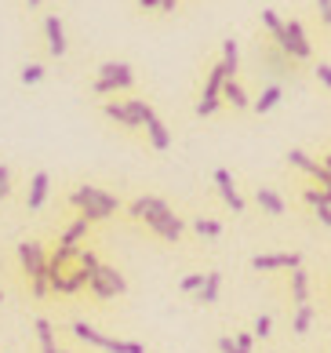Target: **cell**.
I'll return each mask as SVG.
<instances>
[{
    "instance_id": "1",
    "label": "cell",
    "mask_w": 331,
    "mask_h": 353,
    "mask_svg": "<svg viewBox=\"0 0 331 353\" xmlns=\"http://www.w3.org/2000/svg\"><path fill=\"white\" fill-rule=\"evenodd\" d=\"M128 222L146 233V237L161 241L168 248H182L190 241V230H186V215L179 212L171 197L164 193H131L124 197V212H121Z\"/></svg>"
},
{
    "instance_id": "2",
    "label": "cell",
    "mask_w": 331,
    "mask_h": 353,
    "mask_svg": "<svg viewBox=\"0 0 331 353\" xmlns=\"http://www.w3.org/2000/svg\"><path fill=\"white\" fill-rule=\"evenodd\" d=\"M62 212L66 215H81L88 219L91 226H102V222H110L124 212V197L113 190H102L95 182H77L73 190H66L62 197Z\"/></svg>"
},
{
    "instance_id": "3",
    "label": "cell",
    "mask_w": 331,
    "mask_h": 353,
    "mask_svg": "<svg viewBox=\"0 0 331 353\" xmlns=\"http://www.w3.org/2000/svg\"><path fill=\"white\" fill-rule=\"evenodd\" d=\"M128 292H131V288H128L124 270H121V266H113V263H102L95 273H91L84 299H88V306L102 310V306H113V303H121V299H124Z\"/></svg>"
},
{
    "instance_id": "4",
    "label": "cell",
    "mask_w": 331,
    "mask_h": 353,
    "mask_svg": "<svg viewBox=\"0 0 331 353\" xmlns=\"http://www.w3.org/2000/svg\"><path fill=\"white\" fill-rule=\"evenodd\" d=\"M211 186H215V197L222 201V208L233 215V219H244L248 215V193H241V186H237V179L230 168H215L211 172Z\"/></svg>"
},
{
    "instance_id": "5",
    "label": "cell",
    "mask_w": 331,
    "mask_h": 353,
    "mask_svg": "<svg viewBox=\"0 0 331 353\" xmlns=\"http://www.w3.org/2000/svg\"><path fill=\"white\" fill-rule=\"evenodd\" d=\"M44 259H48V241L44 237H22L19 248H15V263H19V277L22 284L44 273Z\"/></svg>"
},
{
    "instance_id": "6",
    "label": "cell",
    "mask_w": 331,
    "mask_h": 353,
    "mask_svg": "<svg viewBox=\"0 0 331 353\" xmlns=\"http://www.w3.org/2000/svg\"><path fill=\"white\" fill-rule=\"evenodd\" d=\"M281 288H284V306H288V310L313 303V270L302 263L299 270L284 273V284H281Z\"/></svg>"
},
{
    "instance_id": "7",
    "label": "cell",
    "mask_w": 331,
    "mask_h": 353,
    "mask_svg": "<svg viewBox=\"0 0 331 353\" xmlns=\"http://www.w3.org/2000/svg\"><path fill=\"white\" fill-rule=\"evenodd\" d=\"M95 226H91V222L88 219H81V215H70V222H62V226L59 230H51V244H59V248H73V252H77V248H84V244H91V241H95Z\"/></svg>"
},
{
    "instance_id": "8",
    "label": "cell",
    "mask_w": 331,
    "mask_h": 353,
    "mask_svg": "<svg viewBox=\"0 0 331 353\" xmlns=\"http://www.w3.org/2000/svg\"><path fill=\"white\" fill-rule=\"evenodd\" d=\"M306 263L302 252H259L248 259V270L251 273H291Z\"/></svg>"
},
{
    "instance_id": "9",
    "label": "cell",
    "mask_w": 331,
    "mask_h": 353,
    "mask_svg": "<svg viewBox=\"0 0 331 353\" xmlns=\"http://www.w3.org/2000/svg\"><path fill=\"white\" fill-rule=\"evenodd\" d=\"M186 230H190V237L204 248V244L222 241V233H226V222H222L219 215H211V212H201V208H193V212L186 215Z\"/></svg>"
},
{
    "instance_id": "10",
    "label": "cell",
    "mask_w": 331,
    "mask_h": 353,
    "mask_svg": "<svg viewBox=\"0 0 331 353\" xmlns=\"http://www.w3.org/2000/svg\"><path fill=\"white\" fill-rule=\"evenodd\" d=\"M248 204L255 208V212H259L262 219H284V215H288V208H291V204H288V197H284L281 190L262 186V182H259V186H251Z\"/></svg>"
},
{
    "instance_id": "11",
    "label": "cell",
    "mask_w": 331,
    "mask_h": 353,
    "mask_svg": "<svg viewBox=\"0 0 331 353\" xmlns=\"http://www.w3.org/2000/svg\"><path fill=\"white\" fill-rule=\"evenodd\" d=\"M284 51L288 59H295V62H310L313 59V44H310V37H306V26H302L299 19H288L284 22V41L277 44Z\"/></svg>"
},
{
    "instance_id": "12",
    "label": "cell",
    "mask_w": 331,
    "mask_h": 353,
    "mask_svg": "<svg viewBox=\"0 0 331 353\" xmlns=\"http://www.w3.org/2000/svg\"><path fill=\"white\" fill-rule=\"evenodd\" d=\"M48 201H51V172L48 168H37L30 182H26V212L37 215Z\"/></svg>"
},
{
    "instance_id": "13",
    "label": "cell",
    "mask_w": 331,
    "mask_h": 353,
    "mask_svg": "<svg viewBox=\"0 0 331 353\" xmlns=\"http://www.w3.org/2000/svg\"><path fill=\"white\" fill-rule=\"evenodd\" d=\"M30 332L37 335V346H41V353H59V328H55V321L44 317V313H37V317L30 321Z\"/></svg>"
},
{
    "instance_id": "14",
    "label": "cell",
    "mask_w": 331,
    "mask_h": 353,
    "mask_svg": "<svg viewBox=\"0 0 331 353\" xmlns=\"http://www.w3.org/2000/svg\"><path fill=\"white\" fill-rule=\"evenodd\" d=\"M142 132H146V142H150L153 153H168L171 142H175V139H171V132H168V124H164L157 113H150V117L142 121Z\"/></svg>"
},
{
    "instance_id": "15",
    "label": "cell",
    "mask_w": 331,
    "mask_h": 353,
    "mask_svg": "<svg viewBox=\"0 0 331 353\" xmlns=\"http://www.w3.org/2000/svg\"><path fill=\"white\" fill-rule=\"evenodd\" d=\"M291 317H288V335L291 339H306L313 332V324H317V303H306V306H295V310H288Z\"/></svg>"
},
{
    "instance_id": "16",
    "label": "cell",
    "mask_w": 331,
    "mask_h": 353,
    "mask_svg": "<svg viewBox=\"0 0 331 353\" xmlns=\"http://www.w3.org/2000/svg\"><path fill=\"white\" fill-rule=\"evenodd\" d=\"M222 284H226V277H222L219 266L204 270V284H201V292L193 295V303H197V306H215L219 299H222Z\"/></svg>"
},
{
    "instance_id": "17",
    "label": "cell",
    "mask_w": 331,
    "mask_h": 353,
    "mask_svg": "<svg viewBox=\"0 0 331 353\" xmlns=\"http://www.w3.org/2000/svg\"><path fill=\"white\" fill-rule=\"evenodd\" d=\"M110 124H117L121 132H142V124L131 117V110H128V102H117V99H110V102H102V110H99Z\"/></svg>"
},
{
    "instance_id": "18",
    "label": "cell",
    "mask_w": 331,
    "mask_h": 353,
    "mask_svg": "<svg viewBox=\"0 0 331 353\" xmlns=\"http://www.w3.org/2000/svg\"><path fill=\"white\" fill-rule=\"evenodd\" d=\"M99 81H110L121 91H131L135 88V70L128 62H99Z\"/></svg>"
},
{
    "instance_id": "19",
    "label": "cell",
    "mask_w": 331,
    "mask_h": 353,
    "mask_svg": "<svg viewBox=\"0 0 331 353\" xmlns=\"http://www.w3.org/2000/svg\"><path fill=\"white\" fill-rule=\"evenodd\" d=\"M66 332H70V335L77 339V343L91 346V350H102V343H106V332L99 328L95 321H81V317H77V321L66 324Z\"/></svg>"
},
{
    "instance_id": "20",
    "label": "cell",
    "mask_w": 331,
    "mask_h": 353,
    "mask_svg": "<svg viewBox=\"0 0 331 353\" xmlns=\"http://www.w3.org/2000/svg\"><path fill=\"white\" fill-rule=\"evenodd\" d=\"M44 37H48V51L55 59L66 55V30H62V19L59 15H48L44 19Z\"/></svg>"
},
{
    "instance_id": "21",
    "label": "cell",
    "mask_w": 331,
    "mask_h": 353,
    "mask_svg": "<svg viewBox=\"0 0 331 353\" xmlns=\"http://www.w3.org/2000/svg\"><path fill=\"white\" fill-rule=\"evenodd\" d=\"M262 62H266L270 70H277V73H299V62H295V59H288V55H284V51L277 48L273 41H270L266 48H262Z\"/></svg>"
},
{
    "instance_id": "22",
    "label": "cell",
    "mask_w": 331,
    "mask_h": 353,
    "mask_svg": "<svg viewBox=\"0 0 331 353\" xmlns=\"http://www.w3.org/2000/svg\"><path fill=\"white\" fill-rule=\"evenodd\" d=\"M281 99H284V84H281V81H273V84L262 88V95L251 102V110H255L259 117H266L273 106H281Z\"/></svg>"
},
{
    "instance_id": "23",
    "label": "cell",
    "mask_w": 331,
    "mask_h": 353,
    "mask_svg": "<svg viewBox=\"0 0 331 353\" xmlns=\"http://www.w3.org/2000/svg\"><path fill=\"white\" fill-rule=\"evenodd\" d=\"M219 66H222V73H226V81H233L237 70H241V48H237L233 37H226V41H222V59H219Z\"/></svg>"
},
{
    "instance_id": "24",
    "label": "cell",
    "mask_w": 331,
    "mask_h": 353,
    "mask_svg": "<svg viewBox=\"0 0 331 353\" xmlns=\"http://www.w3.org/2000/svg\"><path fill=\"white\" fill-rule=\"evenodd\" d=\"M295 197H299V208L313 212L317 204H324V190L313 186V182H306V179H299V182H295Z\"/></svg>"
},
{
    "instance_id": "25",
    "label": "cell",
    "mask_w": 331,
    "mask_h": 353,
    "mask_svg": "<svg viewBox=\"0 0 331 353\" xmlns=\"http://www.w3.org/2000/svg\"><path fill=\"white\" fill-rule=\"evenodd\" d=\"M222 102H230L233 110H251V99H248L244 84L237 81V77H233V81H226V84H222Z\"/></svg>"
},
{
    "instance_id": "26",
    "label": "cell",
    "mask_w": 331,
    "mask_h": 353,
    "mask_svg": "<svg viewBox=\"0 0 331 353\" xmlns=\"http://www.w3.org/2000/svg\"><path fill=\"white\" fill-rule=\"evenodd\" d=\"M259 22H262V30H266V37L273 44H281L284 41V19L277 15L273 8H262V15H259Z\"/></svg>"
},
{
    "instance_id": "27",
    "label": "cell",
    "mask_w": 331,
    "mask_h": 353,
    "mask_svg": "<svg viewBox=\"0 0 331 353\" xmlns=\"http://www.w3.org/2000/svg\"><path fill=\"white\" fill-rule=\"evenodd\" d=\"M102 350L106 353H150V346L139 343V339H113V335H106Z\"/></svg>"
},
{
    "instance_id": "28",
    "label": "cell",
    "mask_w": 331,
    "mask_h": 353,
    "mask_svg": "<svg viewBox=\"0 0 331 353\" xmlns=\"http://www.w3.org/2000/svg\"><path fill=\"white\" fill-rule=\"evenodd\" d=\"M26 295L33 303H51V288H48V273H37V277L26 281Z\"/></svg>"
},
{
    "instance_id": "29",
    "label": "cell",
    "mask_w": 331,
    "mask_h": 353,
    "mask_svg": "<svg viewBox=\"0 0 331 353\" xmlns=\"http://www.w3.org/2000/svg\"><path fill=\"white\" fill-rule=\"evenodd\" d=\"M201 284H204V270H193V273H186V277L175 284V292H179L182 299H193L197 292H201Z\"/></svg>"
},
{
    "instance_id": "30",
    "label": "cell",
    "mask_w": 331,
    "mask_h": 353,
    "mask_svg": "<svg viewBox=\"0 0 331 353\" xmlns=\"http://www.w3.org/2000/svg\"><path fill=\"white\" fill-rule=\"evenodd\" d=\"M251 335L262 339V343L273 335V317H270V313H255V321H251Z\"/></svg>"
},
{
    "instance_id": "31",
    "label": "cell",
    "mask_w": 331,
    "mask_h": 353,
    "mask_svg": "<svg viewBox=\"0 0 331 353\" xmlns=\"http://www.w3.org/2000/svg\"><path fill=\"white\" fill-rule=\"evenodd\" d=\"M44 66H41V62H30V66H22V73H19V81L26 84V88H33V84H41L44 81Z\"/></svg>"
},
{
    "instance_id": "32",
    "label": "cell",
    "mask_w": 331,
    "mask_h": 353,
    "mask_svg": "<svg viewBox=\"0 0 331 353\" xmlns=\"http://www.w3.org/2000/svg\"><path fill=\"white\" fill-rule=\"evenodd\" d=\"M230 335H233V343L241 353H255V335H251V328H233Z\"/></svg>"
},
{
    "instance_id": "33",
    "label": "cell",
    "mask_w": 331,
    "mask_h": 353,
    "mask_svg": "<svg viewBox=\"0 0 331 353\" xmlns=\"http://www.w3.org/2000/svg\"><path fill=\"white\" fill-rule=\"evenodd\" d=\"M11 193H15V182H11V168L0 164V204H4Z\"/></svg>"
},
{
    "instance_id": "34",
    "label": "cell",
    "mask_w": 331,
    "mask_h": 353,
    "mask_svg": "<svg viewBox=\"0 0 331 353\" xmlns=\"http://www.w3.org/2000/svg\"><path fill=\"white\" fill-rule=\"evenodd\" d=\"M88 91H91V95H113V91H121V88L110 84V81H99V77H95V81L88 84Z\"/></svg>"
},
{
    "instance_id": "35",
    "label": "cell",
    "mask_w": 331,
    "mask_h": 353,
    "mask_svg": "<svg viewBox=\"0 0 331 353\" xmlns=\"http://www.w3.org/2000/svg\"><path fill=\"white\" fill-rule=\"evenodd\" d=\"M313 73H317V81H321V84L331 91V62H317V66H313Z\"/></svg>"
},
{
    "instance_id": "36",
    "label": "cell",
    "mask_w": 331,
    "mask_h": 353,
    "mask_svg": "<svg viewBox=\"0 0 331 353\" xmlns=\"http://www.w3.org/2000/svg\"><path fill=\"white\" fill-rule=\"evenodd\" d=\"M313 219L321 222V230H331V208L328 204H317L313 208Z\"/></svg>"
},
{
    "instance_id": "37",
    "label": "cell",
    "mask_w": 331,
    "mask_h": 353,
    "mask_svg": "<svg viewBox=\"0 0 331 353\" xmlns=\"http://www.w3.org/2000/svg\"><path fill=\"white\" fill-rule=\"evenodd\" d=\"M215 346H219V353H241V350H237V343H233V335H230V332H222V335L215 339Z\"/></svg>"
},
{
    "instance_id": "38",
    "label": "cell",
    "mask_w": 331,
    "mask_h": 353,
    "mask_svg": "<svg viewBox=\"0 0 331 353\" xmlns=\"http://www.w3.org/2000/svg\"><path fill=\"white\" fill-rule=\"evenodd\" d=\"M317 161H321V168L331 175V150H321V157H317Z\"/></svg>"
},
{
    "instance_id": "39",
    "label": "cell",
    "mask_w": 331,
    "mask_h": 353,
    "mask_svg": "<svg viewBox=\"0 0 331 353\" xmlns=\"http://www.w3.org/2000/svg\"><path fill=\"white\" fill-rule=\"evenodd\" d=\"M139 8L142 11H157V8H161V0H139Z\"/></svg>"
},
{
    "instance_id": "40",
    "label": "cell",
    "mask_w": 331,
    "mask_h": 353,
    "mask_svg": "<svg viewBox=\"0 0 331 353\" xmlns=\"http://www.w3.org/2000/svg\"><path fill=\"white\" fill-rule=\"evenodd\" d=\"M161 11H168V15H171V11H179V0H161Z\"/></svg>"
},
{
    "instance_id": "41",
    "label": "cell",
    "mask_w": 331,
    "mask_h": 353,
    "mask_svg": "<svg viewBox=\"0 0 331 353\" xmlns=\"http://www.w3.org/2000/svg\"><path fill=\"white\" fill-rule=\"evenodd\" d=\"M317 11H321V15H324V11H331V0H317Z\"/></svg>"
},
{
    "instance_id": "42",
    "label": "cell",
    "mask_w": 331,
    "mask_h": 353,
    "mask_svg": "<svg viewBox=\"0 0 331 353\" xmlns=\"http://www.w3.org/2000/svg\"><path fill=\"white\" fill-rule=\"evenodd\" d=\"M321 22L328 26V30H331V11H324V15H321Z\"/></svg>"
},
{
    "instance_id": "43",
    "label": "cell",
    "mask_w": 331,
    "mask_h": 353,
    "mask_svg": "<svg viewBox=\"0 0 331 353\" xmlns=\"http://www.w3.org/2000/svg\"><path fill=\"white\" fill-rule=\"evenodd\" d=\"M26 8H30V11H33V8H41V0H26Z\"/></svg>"
},
{
    "instance_id": "44",
    "label": "cell",
    "mask_w": 331,
    "mask_h": 353,
    "mask_svg": "<svg viewBox=\"0 0 331 353\" xmlns=\"http://www.w3.org/2000/svg\"><path fill=\"white\" fill-rule=\"evenodd\" d=\"M4 299H8V288H0V306H4Z\"/></svg>"
},
{
    "instance_id": "45",
    "label": "cell",
    "mask_w": 331,
    "mask_h": 353,
    "mask_svg": "<svg viewBox=\"0 0 331 353\" xmlns=\"http://www.w3.org/2000/svg\"><path fill=\"white\" fill-rule=\"evenodd\" d=\"M59 353H73V350H66V346H62V350H59Z\"/></svg>"
}]
</instances>
